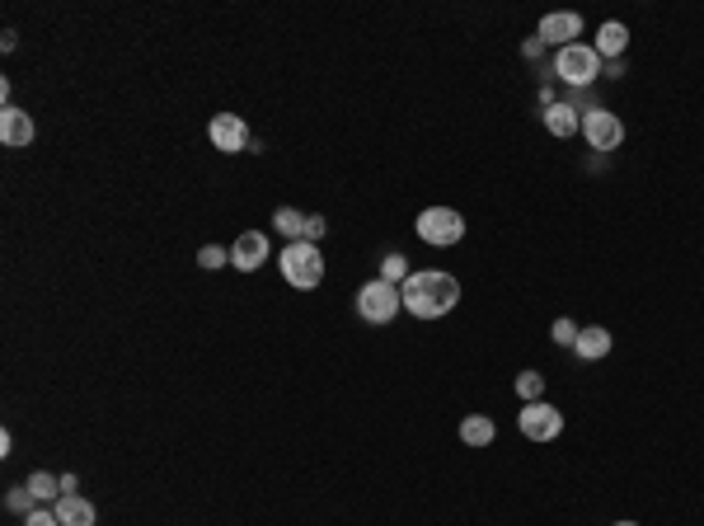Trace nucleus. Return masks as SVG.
<instances>
[{"label":"nucleus","instance_id":"obj_17","mask_svg":"<svg viewBox=\"0 0 704 526\" xmlns=\"http://www.w3.org/2000/svg\"><path fill=\"white\" fill-rule=\"evenodd\" d=\"M273 226L287 235V240H306V212H296V207H277Z\"/></svg>","mask_w":704,"mask_h":526},{"label":"nucleus","instance_id":"obj_10","mask_svg":"<svg viewBox=\"0 0 704 526\" xmlns=\"http://www.w3.org/2000/svg\"><path fill=\"white\" fill-rule=\"evenodd\" d=\"M230 263L240 268V273H254L259 263H268V235L259 231H245L235 245H230Z\"/></svg>","mask_w":704,"mask_h":526},{"label":"nucleus","instance_id":"obj_12","mask_svg":"<svg viewBox=\"0 0 704 526\" xmlns=\"http://www.w3.org/2000/svg\"><path fill=\"white\" fill-rule=\"evenodd\" d=\"M597 57H611V62H620V57H625V47H629V29L625 24H620V19H606V24H601L597 29Z\"/></svg>","mask_w":704,"mask_h":526},{"label":"nucleus","instance_id":"obj_16","mask_svg":"<svg viewBox=\"0 0 704 526\" xmlns=\"http://www.w3.org/2000/svg\"><path fill=\"white\" fill-rule=\"evenodd\" d=\"M493 433H498V428H493L489 414H470L460 423V442H465V447H489Z\"/></svg>","mask_w":704,"mask_h":526},{"label":"nucleus","instance_id":"obj_18","mask_svg":"<svg viewBox=\"0 0 704 526\" xmlns=\"http://www.w3.org/2000/svg\"><path fill=\"white\" fill-rule=\"evenodd\" d=\"M409 273H414V268H409V259H404V254H385L381 282H390V287H404V282H409Z\"/></svg>","mask_w":704,"mask_h":526},{"label":"nucleus","instance_id":"obj_6","mask_svg":"<svg viewBox=\"0 0 704 526\" xmlns=\"http://www.w3.org/2000/svg\"><path fill=\"white\" fill-rule=\"evenodd\" d=\"M517 428H521V437H526V442H554V437L564 433V414H559L554 404H545V400L521 404Z\"/></svg>","mask_w":704,"mask_h":526},{"label":"nucleus","instance_id":"obj_22","mask_svg":"<svg viewBox=\"0 0 704 526\" xmlns=\"http://www.w3.org/2000/svg\"><path fill=\"white\" fill-rule=\"evenodd\" d=\"M578 334H582V329L573 325L568 315H559V320H554V325H550V339L559 343V348H573V343H578Z\"/></svg>","mask_w":704,"mask_h":526},{"label":"nucleus","instance_id":"obj_3","mask_svg":"<svg viewBox=\"0 0 704 526\" xmlns=\"http://www.w3.org/2000/svg\"><path fill=\"white\" fill-rule=\"evenodd\" d=\"M414 231L423 245L446 249V245H460V240H465V217H460L456 207H423L414 221Z\"/></svg>","mask_w":704,"mask_h":526},{"label":"nucleus","instance_id":"obj_5","mask_svg":"<svg viewBox=\"0 0 704 526\" xmlns=\"http://www.w3.org/2000/svg\"><path fill=\"white\" fill-rule=\"evenodd\" d=\"M399 310H404V296H399V287H390V282H367L362 292H357V315L367 320V325H390Z\"/></svg>","mask_w":704,"mask_h":526},{"label":"nucleus","instance_id":"obj_15","mask_svg":"<svg viewBox=\"0 0 704 526\" xmlns=\"http://www.w3.org/2000/svg\"><path fill=\"white\" fill-rule=\"evenodd\" d=\"M52 512L62 517V526H94V503L80 494H62Z\"/></svg>","mask_w":704,"mask_h":526},{"label":"nucleus","instance_id":"obj_21","mask_svg":"<svg viewBox=\"0 0 704 526\" xmlns=\"http://www.w3.org/2000/svg\"><path fill=\"white\" fill-rule=\"evenodd\" d=\"M33 503H38V498H33V489H29V484H15V489L5 494V508H10V512H24V517H29V512H33Z\"/></svg>","mask_w":704,"mask_h":526},{"label":"nucleus","instance_id":"obj_4","mask_svg":"<svg viewBox=\"0 0 704 526\" xmlns=\"http://www.w3.org/2000/svg\"><path fill=\"white\" fill-rule=\"evenodd\" d=\"M554 76L564 85H592L601 76V57L592 43H568L554 52Z\"/></svg>","mask_w":704,"mask_h":526},{"label":"nucleus","instance_id":"obj_2","mask_svg":"<svg viewBox=\"0 0 704 526\" xmlns=\"http://www.w3.org/2000/svg\"><path fill=\"white\" fill-rule=\"evenodd\" d=\"M277 263H282V278H287L296 292H315L324 282V254H320V245H310V240H291Z\"/></svg>","mask_w":704,"mask_h":526},{"label":"nucleus","instance_id":"obj_11","mask_svg":"<svg viewBox=\"0 0 704 526\" xmlns=\"http://www.w3.org/2000/svg\"><path fill=\"white\" fill-rule=\"evenodd\" d=\"M0 141H5V146H29L33 141V118L24 109H15V104H10V109H0Z\"/></svg>","mask_w":704,"mask_h":526},{"label":"nucleus","instance_id":"obj_8","mask_svg":"<svg viewBox=\"0 0 704 526\" xmlns=\"http://www.w3.org/2000/svg\"><path fill=\"white\" fill-rule=\"evenodd\" d=\"M207 137H212L216 151H226V155L249 151V127L240 113H216L212 123H207Z\"/></svg>","mask_w":704,"mask_h":526},{"label":"nucleus","instance_id":"obj_13","mask_svg":"<svg viewBox=\"0 0 704 526\" xmlns=\"http://www.w3.org/2000/svg\"><path fill=\"white\" fill-rule=\"evenodd\" d=\"M545 127L554 137H578L582 132V113L573 104H545Z\"/></svg>","mask_w":704,"mask_h":526},{"label":"nucleus","instance_id":"obj_25","mask_svg":"<svg viewBox=\"0 0 704 526\" xmlns=\"http://www.w3.org/2000/svg\"><path fill=\"white\" fill-rule=\"evenodd\" d=\"M24 526H62V517H57V512H43V508H33L29 517H24Z\"/></svg>","mask_w":704,"mask_h":526},{"label":"nucleus","instance_id":"obj_14","mask_svg":"<svg viewBox=\"0 0 704 526\" xmlns=\"http://www.w3.org/2000/svg\"><path fill=\"white\" fill-rule=\"evenodd\" d=\"M573 353H578L582 362H597V357H606V353H611V329L587 325L578 334V343H573Z\"/></svg>","mask_w":704,"mask_h":526},{"label":"nucleus","instance_id":"obj_9","mask_svg":"<svg viewBox=\"0 0 704 526\" xmlns=\"http://www.w3.org/2000/svg\"><path fill=\"white\" fill-rule=\"evenodd\" d=\"M578 33H582V15H573V10H554V15L540 19L536 38L545 47H568V43H578Z\"/></svg>","mask_w":704,"mask_h":526},{"label":"nucleus","instance_id":"obj_19","mask_svg":"<svg viewBox=\"0 0 704 526\" xmlns=\"http://www.w3.org/2000/svg\"><path fill=\"white\" fill-rule=\"evenodd\" d=\"M29 489L38 503H52V498H62V480L57 475H47V470H38V475H29Z\"/></svg>","mask_w":704,"mask_h":526},{"label":"nucleus","instance_id":"obj_23","mask_svg":"<svg viewBox=\"0 0 704 526\" xmlns=\"http://www.w3.org/2000/svg\"><path fill=\"white\" fill-rule=\"evenodd\" d=\"M230 263V254L221 245H202L198 249V268H207V273H216V268H226Z\"/></svg>","mask_w":704,"mask_h":526},{"label":"nucleus","instance_id":"obj_24","mask_svg":"<svg viewBox=\"0 0 704 526\" xmlns=\"http://www.w3.org/2000/svg\"><path fill=\"white\" fill-rule=\"evenodd\" d=\"M324 235H329V221H324L320 212H310V217H306V240H310V245H320Z\"/></svg>","mask_w":704,"mask_h":526},{"label":"nucleus","instance_id":"obj_7","mask_svg":"<svg viewBox=\"0 0 704 526\" xmlns=\"http://www.w3.org/2000/svg\"><path fill=\"white\" fill-rule=\"evenodd\" d=\"M582 137H587L592 151H615L625 141V123L611 109H587L582 113Z\"/></svg>","mask_w":704,"mask_h":526},{"label":"nucleus","instance_id":"obj_27","mask_svg":"<svg viewBox=\"0 0 704 526\" xmlns=\"http://www.w3.org/2000/svg\"><path fill=\"white\" fill-rule=\"evenodd\" d=\"M615 526H639V522H615Z\"/></svg>","mask_w":704,"mask_h":526},{"label":"nucleus","instance_id":"obj_20","mask_svg":"<svg viewBox=\"0 0 704 526\" xmlns=\"http://www.w3.org/2000/svg\"><path fill=\"white\" fill-rule=\"evenodd\" d=\"M517 400H521V404L545 400V376H540V372H521V376H517Z\"/></svg>","mask_w":704,"mask_h":526},{"label":"nucleus","instance_id":"obj_26","mask_svg":"<svg viewBox=\"0 0 704 526\" xmlns=\"http://www.w3.org/2000/svg\"><path fill=\"white\" fill-rule=\"evenodd\" d=\"M521 52H526V57H540V52H545V43H540V38H526V47H521Z\"/></svg>","mask_w":704,"mask_h":526},{"label":"nucleus","instance_id":"obj_1","mask_svg":"<svg viewBox=\"0 0 704 526\" xmlns=\"http://www.w3.org/2000/svg\"><path fill=\"white\" fill-rule=\"evenodd\" d=\"M399 296H404V310L414 320H442V315H451L460 306V282L451 273H442V268H418L399 287Z\"/></svg>","mask_w":704,"mask_h":526}]
</instances>
